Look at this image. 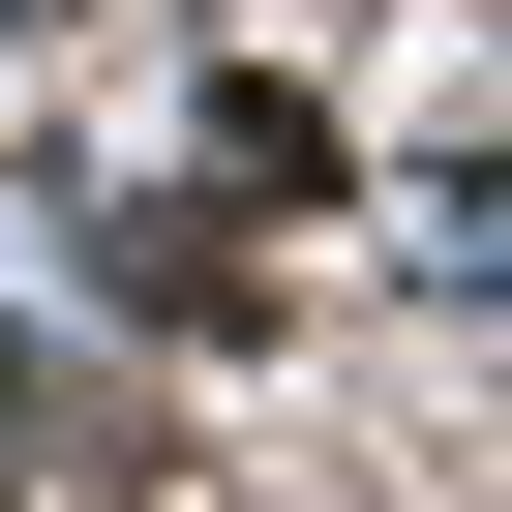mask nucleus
I'll use <instances>...</instances> for the list:
<instances>
[{
	"instance_id": "nucleus-1",
	"label": "nucleus",
	"mask_w": 512,
	"mask_h": 512,
	"mask_svg": "<svg viewBox=\"0 0 512 512\" xmlns=\"http://www.w3.org/2000/svg\"><path fill=\"white\" fill-rule=\"evenodd\" d=\"M91 302H121V332H272V241H241V211H121Z\"/></svg>"
},
{
	"instance_id": "nucleus-2",
	"label": "nucleus",
	"mask_w": 512,
	"mask_h": 512,
	"mask_svg": "<svg viewBox=\"0 0 512 512\" xmlns=\"http://www.w3.org/2000/svg\"><path fill=\"white\" fill-rule=\"evenodd\" d=\"M91 452H121V422H91V392L31 362V332H0V512H91Z\"/></svg>"
},
{
	"instance_id": "nucleus-3",
	"label": "nucleus",
	"mask_w": 512,
	"mask_h": 512,
	"mask_svg": "<svg viewBox=\"0 0 512 512\" xmlns=\"http://www.w3.org/2000/svg\"><path fill=\"white\" fill-rule=\"evenodd\" d=\"M31 31H61V0H0V61H31Z\"/></svg>"
}]
</instances>
